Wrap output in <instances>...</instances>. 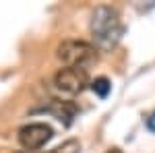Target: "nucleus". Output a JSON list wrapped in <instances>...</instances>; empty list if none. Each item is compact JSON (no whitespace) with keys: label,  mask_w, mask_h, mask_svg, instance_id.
<instances>
[{"label":"nucleus","mask_w":155,"mask_h":153,"mask_svg":"<svg viewBox=\"0 0 155 153\" xmlns=\"http://www.w3.org/2000/svg\"><path fill=\"white\" fill-rule=\"evenodd\" d=\"M122 31H124V27L120 23V15L116 8H112V6L95 8L91 17V35L95 39L97 48H101V50L114 48L122 35Z\"/></svg>","instance_id":"f257e3e1"},{"label":"nucleus","mask_w":155,"mask_h":153,"mask_svg":"<svg viewBox=\"0 0 155 153\" xmlns=\"http://www.w3.org/2000/svg\"><path fill=\"white\" fill-rule=\"evenodd\" d=\"M56 56L71 68H87L97 60V48L83 39H66L56 48Z\"/></svg>","instance_id":"f03ea898"},{"label":"nucleus","mask_w":155,"mask_h":153,"mask_svg":"<svg viewBox=\"0 0 155 153\" xmlns=\"http://www.w3.org/2000/svg\"><path fill=\"white\" fill-rule=\"evenodd\" d=\"M54 85L56 89L66 95H79L85 91V87L89 85V75L85 68H60L54 77Z\"/></svg>","instance_id":"7ed1b4c3"},{"label":"nucleus","mask_w":155,"mask_h":153,"mask_svg":"<svg viewBox=\"0 0 155 153\" xmlns=\"http://www.w3.org/2000/svg\"><path fill=\"white\" fill-rule=\"evenodd\" d=\"M52 137H54V130L50 128L48 124H44V122L25 124V126L19 128V135H17V139H19V143H21V147L25 151L41 149Z\"/></svg>","instance_id":"20e7f679"},{"label":"nucleus","mask_w":155,"mask_h":153,"mask_svg":"<svg viewBox=\"0 0 155 153\" xmlns=\"http://www.w3.org/2000/svg\"><path fill=\"white\" fill-rule=\"evenodd\" d=\"M46 112L52 114L54 118H58L62 124H66V126H71L74 116H77V106L72 104V101H60V99H54L48 108H46Z\"/></svg>","instance_id":"39448f33"},{"label":"nucleus","mask_w":155,"mask_h":153,"mask_svg":"<svg viewBox=\"0 0 155 153\" xmlns=\"http://www.w3.org/2000/svg\"><path fill=\"white\" fill-rule=\"evenodd\" d=\"M91 89H93V93L99 95V97H107L110 91H112V83H110V79H106V77H97L95 81H91Z\"/></svg>","instance_id":"423d86ee"},{"label":"nucleus","mask_w":155,"mask_h":153,"mask_svg":"<svg viewBox=\"0 0 155 153\" xmlns=\"http://www.w3.org/2000/svg\"><path fill=\"white\" fill-rule=\"evenodd\" d=\"M79 151H81V143L77 141V139H71V141L62 143V145L56 147V149L46 151V153H79Z\"/></svg>","instance_id":"0eeeda50"},{"label":"nucleus","mask_w":155,"mask_h":153,"mask_svg":"<svg viewBox=\"0 0 155 153\" xmlns=\"http://www.w3.org/2000/svg\"><path fill=\"white\" fill-rule=\"evenodd\" d=\"M147 128L151 130V132H155V112H153L149 118H147Z\"/></svg>","instance_id":"6e6552de"},{"label":"nucleus","mask_w":155,"mask_h":153,"mask_svg":"<svg viewBox=\"0 0 155 153\" xmlns=\"http://www.w3.org/2000/svg\"><path fill=\"white\" fill-rule=\"evenodd\" d=\"M106 153H122V151H120L118 147H114V149H110V151H106Z\"/></svg>","instance_id":"1a4fd4ad"},{"label":"nucleus","mask_w":155,"mask_h":153,"mask_svg":"<svg viewBox=\"0 0 155 153\" xmlns=\"http://www.w3.org/2000/svg\"><path fill=\"white\" fill-rule=\"evenodd\" d=\"M19 153H33V151H19Z\"/></svg>","instance_id":"9d476101"}]
</instances>
